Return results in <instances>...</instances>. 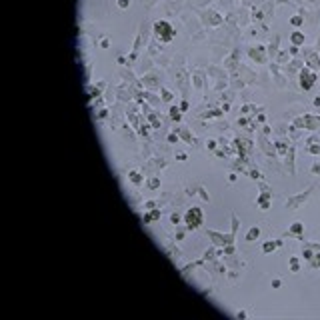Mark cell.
Listing matches in <instances>:
<instances>
[{
    "label": "cell",
    "instance_id": "1",
    "mask_svg": "<svg viewBox=\"0 0 320 320\" xmlns=\"http://www.w3.org/2000/svg\"><path fill=\"white\" fill-rule=\"evenodd\" d=\"M184 224H186L188 230H196L202 224V210L200 208H188L186 214H184Z\"/></svg>",
    "mask_w": 320,
    "mask_h": 320
},
{
    "label": "cell",
    "instance_id": "2",
    "mask_svg": "<svg viewBox=\"0 0 320 320\" xmlns=\"http://www.w3.org/2000/svg\"><path fill=\"white\" fill-rule=\"evenodd\" d=\"M154 34H156L162 42H170L172 38H174V30H172V26L168 22H164V20H160V22L154 24Z\"/></svg>",
    "mask_w": 320,
    "mask_h": 320
},
{
    "label": "cell",
    "instance_id": "3",
    "mask_svg": "<svg viewBox=\"0 0 320 320\" xmlns=\"http://www.w3.org/2000/svg\"><path fill=\"white\" fill-rule=\"evenodd\" d=\"M158 218H160V210H152V212L144 214V222H146V224H150L152 220H158Z\"/></svg>",
    "mask_w": 320,
    "mask_h": 320
},
{
    "label": "cell",
    "instance_id": "4",
    "mask_svg": "<svg viewBox=\"0 0 320 320\" xmlns=\"http://www.w3.org/2000/svg\"><path fill=\"white\" fill-rule=\"evenodd\" d=\"M312 80H314L312 74H304V72H302V86H304V88L312 86Z\"/></svg>",
    "mask_w": 320,
    "mask_h": 320
},
{
    "label": "cell",
    "instance_id": "5",
    "mask_svg": "<svg viewBox=\"0 0 320 320\" xmlns=\"http://www.w3.org/2000/svg\"><path fill=\"white\" fill-rule=\"evenodd\" d=\"M130 180H132V182L134 184H142V176H140V172H136V170H132V172H130Z\"/></svg>",
    "mask_w": 320,
    "mask_h": 320
},
{
    "label": "cell",
    "instance_id": "6",
    "mask_svg": "<svg viewBox=\"0 0 320 320\" xmlns=\"http://www.w3.org/2000/svg\"><path fill=\"white\" fill-rule=\"evenodd\" d=\"M170 118H172V120H180V110H178L176 106L170 108Z\"/></svg>",
    "mask_w": 320,
    "mask_h": 320
},
{
    "label": "cell",
    "instance_id": "7",
    "mask_svg": "<svg viewBox=\"0 0 320 320\" xmlns=\"http://www.w3.org/2000/svg\"><path fill=\"white\" fill-rule=\"evenodd\" d=\"M258 234H260V230H258V228H252L250 232H248L246 240H254V238H258Z\"/></svg>",
    "mask_w": 320,
    "mask_h": 320
},
{
    "label": "cell",
    "instance_id": "8",
    "mask_svg": "<svg viewBox=\"0 0 320 320\" xmlns=\"http://www.w3.org/2000/svg\"><path fill=\"white\" fill-rule=\"evenodd\" d=\"M158 184H160V182H158V178H150V180H148V186H150V188H156Z\"/></svg>",
    "mask_w": 320,
    "mask_h": 320
},
{
    "label": "cell",
    "instance_id": "9",
    "mask_svg": "<svg viewBox=\"0 0 320 320\" xmlns=\"http://www.w3.org/2000/svg\"><path fill=\"white\" fill-rule=\"evenodd\" d=\"M162 98H164V100H170V98H172V94H170L168 90H162Z\"/></svg>",
    "mask_w": 320,
    "mask_h": 320
},
{
    "label": "cell",
    "instance_id": "10",
    "mask_svg": "<svg viewBox=\"0 0 320 320\" xmlns=\"http://www.w3.org/2000/svg\"><path fill=\"white\" fill-rule=\"evenodd\" d=\"M170 220H172V224H178L180 216H178V214H172V216H170Z\"/></svg>",
    "mask_w": 320,
    "mask_h": 320
},
{
    "label": "cell",
    "instance_id": "11",
    "mask_svg": "<svg viewBox=\"0 0 320 320\" xmlns=\"http://www.w3.org/2000/svg\"><path fill=\"white\" fill-rule=\"evenodd\" d=\"M274 246H276V244L268 242V244H264V250H266V252H270V250H272V248H274Z\"/></svg>",
    "mask_w": 320,
    "mask_h": 320
},
{
    "label": "cell",
    "instance_id": "12",
    "mask_svg": "<svg viewBox=\"0 0 320 320\" xmlns=\"http://www.w3.org/2000/svg\"><path fill=\"white\" fill-rule=\"evenodd\" d=\"M118 6L120 8H126V6H128V0H118Z\"/></svg>",
    "mask_w": 320,
    "mask_h": 320
}]
</instances>
